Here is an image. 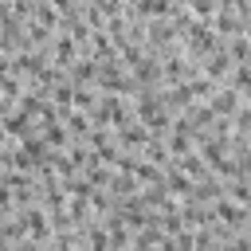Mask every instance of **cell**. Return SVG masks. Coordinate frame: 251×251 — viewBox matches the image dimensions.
Returning a JSON list of instances; mask_svg holds the SVG:
<instances>
[]
</instances>
